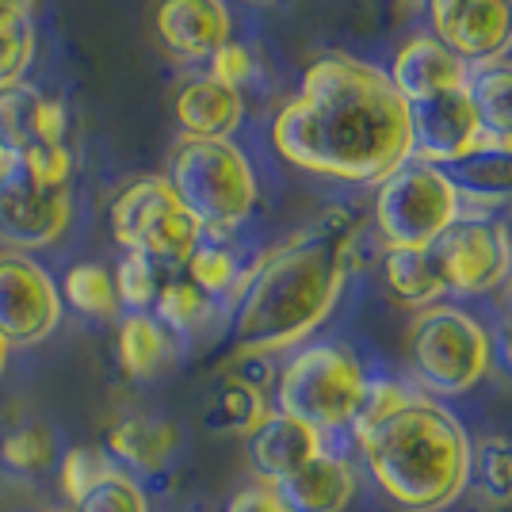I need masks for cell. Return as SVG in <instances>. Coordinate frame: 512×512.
Instances as JSON below:
<instances>
[{"mask_svg": "<svg viewBox=\"0 0 512 512\" xmlns=\"http://www.w3.org/2000/svg\"><path fill=\"white\" fill-rule=\"evenodd\" d=\"M176 123L188 138H230L241 127V92L211 73L195 77L176 92Z\"/></svg>", "mask_w": 512, "mask_h": 512, "instance_id": "20", "label": "cell"}, {"mask_svg": "<svg viewBox=\"0 0 512 512\" xmlns=\"http://www.w3.org/2000/svg\"><path fill=\"white\" fill-rule=\"evenodd\" d=\"M386 77H390L394 92H398L406 104H417V100H428V96H436V92H444V88L467 85L470 65L459 62L436 35H413V39L394 54V65H390Z\"/></svg>", "mask_w": 512, "mask_h": 512, "instance_id": "17", "label": "cell"}, {"mask_svg": "<svg viewBox=\"0 0 512 512\" xmlns=\"http://www.w3.org/2000/svg\"><path fill=\"white\" fill-rule=\"evenodd\" d=\"M58 459L54 432L43 425H20L0 440V463L12 474H43Z\"/></svg>", "mask_w": 512, "mask_h": 512, "instance_id": "28", "label": "cell"}, {"mask_svg": "<svg viewBox=\"0 0 512 512\" xmlns=\"http://www.w3.org/2000/svg\"><path fill=\"white\" fill-rule=\"evenodd\" d=\"M62 321L58 283L23 253H0V337L12 348L46 341Z\"/></svg>", "mask_w": 512, "mask_h": 512, "instance_id": "12", "label": "cell"}, {"mask_svg": "<svg viewBox=\"0 0 512 512\" xmlns=\"http://www.w3.org/2000/svg\"><path fill=\"white\" fill-rule=\"evenodd\" d=\"M383 283L402 306L425 310L448 295L440 268L428 249H386L383 253Z\"/></svg>", "mask_w": 512, "mask_h": 512, "instance_id": "22", "label": "cell"}, {"mask_svg": "<svg viewBox=\"0 0 512 512\" xmlns=\"http://www.w3.org/2000/svg\"><path fill=\"white\" fill-rule=\"evenodd\" d=\"M409 367L428 398L467 394L490 375L493 337L467 310L432 302L409 325Z\"/></svg>", "mask_w": 512, "mask_h": 512, "instance_id": "6", "label": "cell"}, {"mask_svg": "<svg viewBox=\"0 0 512 512\" xmlns=\"http://www.w3.org/2000/svg\"><path fill=\"white\" fill-rule=\"evenodd\" d=\"M188 279L211 299V295L234 291L241 272H237V260L230 249H222V245H203V241H199V249L188 256Z\"/></svg>", "mask_w": 512, "mask_h": 512, "instance_id": "32", "label": "cell"}, {"mask_svg": "<svg viewBox=\"0 0 512 512\" xmlns=\"http://www.w3.org/2000/svg\"><path fill=\"white\" fill-rule=\"evenodd\" d=\"M478 127L486 134V153L512 142V62H486L467 77Z\"/></svg>", "mask_w": 512, "mask_h": 512, "instance_id": "21", "label": "cell"}, {"mask_svg": "<svg viewBox=\"0 0 512 512\" xmlns=\"http://www.w3.org/2000/svg\"><path fill=\"white\" fill-rule=\"evenodd\" d=\"M31 58H35V27H31V20L0 27V85H16L27 73Z\"/></svg>", "mask_w": 512, "mask_h": 512, "instance_id": "33", "label": "cell"}, {"mask_svg": "<svg viewBox=\"0 0 512 512\" xmlns=\"http://www.w3.org/2000/svg\"><path fill=\"white\" fill-rule=\"evenodd\" d=\"M107 470H115V463L107 459L104 448H69L62 455V478H58V486H62V497L69 501V509H77L81 505V497H85L100 478H104Z\"/></svg>", "mask_w": 512, "mask_h": 512, "instance_id": "31", "label": "cell"}, {"mask_svg": "<svg viewBox=\"0 0 512 512\" xmlns=\"http://www.w3.org/2000/svg\"><path fill=\"white\" fill-rule=\"evenodd\" d=\"M165 180L203 234H230L256 207L253 165L230 138H184Z\"/></svg>", "mask_w": 512, "mask_h": 512, "instance_id": "4", "label": "cell"}, {"mask_svg": "<svg viewBox=\"0 0 512 512\" xmlns=\"http://www.w3.org/2000/svg\"><path fill=\"white\" fill-rule=\"evenodd\" d=\"M65 134H69V119L58 100H50L23 81L0 85V146L8 150V157L65 146Z\"/></svg>", "mask_w": 512, "mask_h": 512, "instance_id": "15", "label": "cell"}, {"mask_svg": "<svg viewBox=\"0 0 512 512\" xmlns=\"http://www.w3.org/2000/svg\"><path fill=\"white\" fill-rule=\"evenodd\" d=\"M356 226L348 214H325L318 226L260 256L237 279V356H272L302 344L337 306L352 268Z\"/></svg>", "mask_w": 512, "mask_h": 512, "instance_id": "2", "label": "cell"}, {"mask_svg": "<svg viewBox=\"0 0 512 512\" xmlns=\"http://www.w3.org/2000/svg\"><path fill=\"white\" fill-rule=\"evenodd\" d=\"M501 363L512 371V325H505V329H501Z\"/></svg>", "mask_w": 512, "mask_h": 512, "instance_id": "37", "label": "cell"}, {"mask_svg": "<svg viewBox=\"0 0 512 512\" xmlns=\"http://www.w3.org/2000/svg\"><path fill=\"white\" fill-rule=\"evenodd\" d=\"M463 214V188L436 165L406 161L379 180L375 230L386 249H428Z\"/></svg>", "mask_w": 512, "mask_h": 512, "instance_id": "7", "label": "cell"}, {"mask_svg": "<svg viewBox=\"0 0 512 512\" xmlns=\"http://www.w3.org/2000/svg\"><path fill=\"white\" fill-rule=\"evenodd\" d=\"M176 444H180V432L172 421H161V417H146V413H134V417H123L107 428V459L119 470H127L130 478L134 474H161L169 467V459L176 455Z\"/></svg>", "mask_w": 512, "mask_h": 512, "instance_id": "19", "label": "cell"}, {"mask_svg": "<svg viewBox=\"0 0 512 512\" xmlns=\"http://www.w3.org/2000/svg\"><path fill=\"white\" fill-rule=\"evenodd\" d=\"M451 295H490L512 276V241L501 222L463 214L428 245Z\"/></svg>", "mask_w": 512, "mask_h": 512, "instance_id": "9", "label": "cell"}, {"mask_svg": "<svg viewBox=\"0 0 512 512\" xmlns=\"http://www.w3.org/2000/svg\"><path fill=\"white\" fill-rule=\"evenodd\" d=\"M111 234L127 253L150 256L153 264H188L203 241V226L184 211L165 176H142L115 195Z\"/></svg>", "mask_w": 512, "mask_h": 512, "instance_id": "8", "label": "cell"}, {"mask_svg": "<svg viewBox=\"0 0 512 512\" xmlns=\"http://www.w3.org/2000/svg\"><path fill=\"white\" fill-rule=\"evenodd\" d=\"M486 153V134L467 85L444 88L428 100L409 104V161L421 165H455Z\"/></svg>", "mask_w": 512, "mask_h": 512, "instance_id": "11", "label": "cell"}, {"mask_svg": "<svg viewBox=\"0 0 512 512\" xmlns=\"http://www.w3.org/2000/svg\"><path fill=\"white\" fill-rule=\"evenodd\" d=\"M363 467L402 512H440L455 505L470 482V440L436 398L409 394L398 409L352 428Z\"/></svg>", "mask_w": 512, "mask_h": 512, "instance_id": "3", "label": "cell"}, {"mask_svg": "<svg viewBox=\"0 0 512 512\" xmlns=\"http://www.w3.org/2000/svg\"><path fill=\"white\" fill-rule=\"evenodd\" d=\"M8 161H12V157H8V150L0 146V176H4V169H8Z\"/></svg>", "mask_w": 512, "mask_h": 512, "instance_id": "40", "label": "cell"}, {"mask_svg": "<svg viewBox=\"0 0 512 512\" xmlns=\"http://www.w3.org/2000/svg\"><path fill=\"white\" fill-rule=\"evenodd\" d=\"M207 314H211V299L195 287L192 279H169V283H161L157 302H153V318H157L161 329L188 333V329H195Z\"/></svg>", "mask_w": 512, "mask_h": 512, "instance_id": "27", "label": "cell"}, {"mask_svg": "<svg viewBox=\"0 0 512 512\" xmlns=\"http://www.w3.org/2000/svg\"><path fill=\"white\" fill-rule=\"evenodd\" d=\"M62 295L85 318H115L119 314L115 279L100 264H73L62 279Z\"/></svg>", "mask_w": 512, "mask_h": 512, "instance_id": "26", "label": "cell"}, {"mask_svg": "<svg viewBox=\"0 0 512 512\" xmlns=\"http://www.w3.org/2000/svg\"><path fill=\"white\" fill-rule=\"evenodd\" d=\"M287 165L379 184L409 161V104L383 69L329 54L306 69L299 96L272 123Z\"/></svg>", "mask_w": 512, "mask_h": 512, "instance_id": "1", "label": "cell"}, {"mask_svg": "<svg viewBox=\"0 0 512 512\" xmlns=\"http://www.w3.org/2000/svg\"><path fill=\"white\" fill-rule=\"evenodd\" d=\"M115 295H119V306H127L130 314H146L153 302H157V291H161V276H157V264L142 253H127L115 268Z\"/></svg>", "mask_w": 512, "mask_h": 512, "instance_id": "29", "label": "cell"}, {"mask_svg": "<svg viewBox=\"0 0 512 512\" xmlns=\"http://www.w3.org/2000/svg\"><path fill=\"white\" fill-rule=\"evenodd\" d=\"M50 512H77V509H50Z\"/></svg>", "mask_w": 512, "mask_h": 512, "instance_id": "41", "label": "cell"}, {"mask_svg": "<svg viewBox=\"0 0 512 512\" xmlns=\"http://www.w3.org/2000/svg\"><path fill=\"white\" fill-rule=\"evenodd\" d=\"M8 352H12V344L0 337V375H4V367H8Z\"/></svg>", "mask_w": 512, "mask_h": 512, "instance_id": "38", "label": "cell"}, {"mask_svg": "<svg viewBox=\"0 0 512 512\" xmlns=\"http://www.w3.org/2000/svg\"><path fill=\"white\" fill-rule=\"evenodd\" d=\"M318 451H325V436L318 428L302 425L299 417H287L272 409L260 425L245 436V459L253 467L256 482H283L302 463H310Z\"/></svg>", "mask_w": 512, "mask_h": 512, "instance_id": "16", "label": "cell"}, {"mask_svg": "<svg viewBox=\"0 0 512 512\" xmlns=\"http://www.w3.org/2000/svg\"><path fill=\"white\" fill-rule=\"evenodd\" d=\"M31 16H35V0H0V27L27 23Z\"/></svg>", "mask_w": 512, "mask_h": 512, "instance_id": "36", "label": "cell"}, {"mask_svg": "<svg viewBox=\"0 0 512 512\" xmlns=\"http://www.w3.org/2000/svg\"><path fill=\"white\" fill-rule=\"evenodd\" d=\"M470 478L490 505H512V432H490L470 448Z\"/></svg>", "mask_w": 512, "mask_h": 512, "instance_id": "25", "label": "cell"}, {"mask_svg": "<svg viewBox=\"0 0 512 512\" xmlns=\"http://www.w3.org/2000/svg\"><path fill=\"white\" fill-rule=\"evenodd\" d=\"M287 512H344L356 497V470L337 451H318L310 463L276 482Z\"/></svg>", "mask_w": 512, "mask_h": 512, "instance_id": "18", "label": "cell"}, {"mask_svg": "<svg viewBox=\"0 0 512 512\" xmlns=\"http://www.w3.org/2000/svg\"><path fill=\"white\" fill-rule=\"evenodd\" d=\"M211 77L214 81H222V85L230 88H241L249 77H253V54H249V46L241 43H230L222 46V50H214L211 54Z\"/></svg>", "mask_w": 512, "mask_h": 512, "instance_id": "34", "label": "cell"}, {"mask_svg": "<svg viewBox=\"0 0 512 512\" xmlns=\"http://www.w3.org/2000/svg\"><path fill=\"white\" fill-rule=\"evenodd\" d=\"M432 35L459 62H501L512 46V0H428Z\"/></svg>", "mask_w": 512, "mask_h": 512, "instance_id": "13", "label": "cell"}, {"mask_svg": "<svg viewBox=\"0 0 512 512\" xmlns=\"http://www.w3.org/2000/svg\"><path fill=\"white\" fill-rule=\"evenodd\" d=\"M69 184H46L20 161H8L0 176V241L31 253L46 249L65 234L69 226Z\"/></svg>", "mask_w": 512, "mask_h": 512, "instance_id": "10", "label": "cell"}, {"mask_svg": "<svg viewBox=\"0 0 512 512\" xmlns=\"http://www.w3.org/2000/svg\"><path fill=\"white\" fill-rule=\"evenodd\" d=\"M153 31L172 58L199 62L230 43L234 20L226 0H153Z\"/></svg>", "mask_w": 512, "mask_h": 512, "instance_id": "14", "label": "cell"}, {"mask_svg": "<svg viewBox=\"0 0 512 512\" xmlns=\"http://www.w3.org/2000/svg\"><path fill=\"white\" fill-rule=\"evenodd\" d=\"M505 310H509V325H512V276H509V291H505Z\"/></svg>", "mask_w": 512, "mask_h": 512, "instance_id": "39", "label": "cell"}, {"mask_svg": "<svg viewBox=\"0 0 512 512\" xmlns=\"http://www.w3.org/2000/svg\"><path fill=\"white\" fill-rule=\"evenodd\" d=\"M169 356V333L153 314H130L119 325V363L130 379H153Z\"/></svg>", "mask_w": 512, "mask_h": 512, "instance_id": "24", "label": "cell"}, {"mask_svg": "<svg viewBox=\"0 0 512 512\" xmlns=\"http://www.w3.org/2000/svg\"><path fill=\"white\" fill-rule=\"evenodd\" d=\"M268 413H272V406H268V394L260 386L245 383L237 375H226L214 386L211 402H207V428L226 432V436H249Z\"/></svg>", "mask_w": 512, "mask_h": 512, "instance_id": "23", "label": "cell"}, {"mask_svg": "<svg viewBox=\"0 0 512 512\" xmlns=\"http://www.w3.org/2000/svg\"><path fill=\"white\" fill-rule=\"evenodd\" d=\"M363 363L348 344H306L276 375V409L299 417L302 425L329 432H348L367 394Z\"/></svg>", "mask_w": 512, "mask_h": 512, "instance_id": "5", "label": "cell"}, {"mask_svg": "<svg viewBox=\"0 0 512 512\" xmlns=\"http://www.w3.org/2000/svg\"><path fill=\"white\" fill-rule=\"evenodd\" d=\"M226 512H287V505H283V497L276 493L272 482H253V486H245L230 497Z\"/></svg>", "mask_w": 512, "mask_h": 512, "instance_id": "35", "label": "cell"}, {"mask_svg": "<svg viewBox=\"0 0 512 512\" xmlns=\"http://www.w3.org/2000/svg\"><path fill=\"white\" fill-rule=\"evenodd\" d=\"M77 512H150V497L127 470L115 467L81 497Z\"/></svg>", "mask_w": 512, "mask_h": 512, "instance_id": "30", "label": "cell"}]
</instances>
